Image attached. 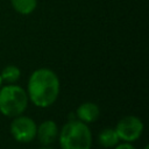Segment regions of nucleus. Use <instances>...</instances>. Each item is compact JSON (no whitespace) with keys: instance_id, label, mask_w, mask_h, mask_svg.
Instances as JSON below:
<instances>
[{"instance_id":"obj_1","label":"nucleus","mask_w":149,"mask_h":149,"mask_svg":"<svg viewBox=\"0 0 149 149\" xmlns=\"http://www.w3.org/2000/svg\"><path fill=\"white\" fill-rule=\"evenodd\" d=\"M59 93V79L50 69L35 70L28 81V95L31 102L38 107L52 105Z\"/></svg>"},{"instance_id":"obj_2","label":"nucleus","mask_w":149,"mask_h":149,"mask_svg":"<svg viewBox=\"0 0 149 149\" xmlns=\"http://www.w3.org/2000/svg\"><path fill=\"white\" fill-rule=\"evenodd\" d=\"M59 144L62 149H91V130L85 122L70 120L59 133Z\"/></svg>"},{"instance_id":"obj_3","label":"nucleus","mask_w":149,"mask_h":149,"mask_svg":"<svg viewBox=\"0 0 149 149\" xmlns=\"http://www.w3.org/2000/svg\"><path fill=\"white\" fill-rule=\"evenodd\" d=\"M28 105V94L17 85H7L0 90V112L6 116L22 114Z\"/></svg>"},{"instance_id":"obj_4","label":"nucleus","mask_w":149,"mask_h":149,"mask_svg":"<svg viewBox=\"0 0 149 149\" xmlns=\"http://www.w3.org/2000/svg\"><path fill=\"white\" fill-rule=\"evenodd\" d=\"M36 123L28 116H15L10 123V134L17 142L28 143L36 136Z\"/></svg>"},{"instance_id":"obj_5","label":"nucleus","mask_w":149,"mask_h":149,"mask_svg":"<svg viewBox=\"0 0 149 149\" xmlns=\"http://www.w3.org/2000/svg\"><path fill=\"white\" fill-rule=\"evenodd\" d=\"M115 132L119 139L126 142H133L141 136L143 132V123L139 118L134 115H128L122 118L118 122L115 127Z\"/></svg>"},{"instance_id":"obj_6","label":"nucleus","mask_w":149,"mask_h":149,"mask_svg":"<svg viewBox=\"0 0 149 149\" xmlns=\"http://www.w3.org/2000/svg\"><path fill=\"white\" fill-rule=\"evenodd\" d=\"M57 134H58L57 125L52 120L43 121L38 126L37 130H36V135H37L40 142L43 143V144H50V143H52L56 140Z\"/></svg>"},{"instance_id":"obj_7","label":"nucleus","mask_w":149,"mask_h":149,"mask_svg":"<svg viewBox=\"0 0 149 149\" xmlns=\"http://www.w3.org/2000/svg\"><path fill=\"white\" fill-rule=\"evenodd\" d=\"M78 119L85 123H90V122H94L99 115H100V111L99 107L93 104V102H84L81 104L76 112Z\"/></svg>"},{"instance_id":"obj_8","label":"nucleus","mask_w":149,"mask_h":149,"mask_svg":"<svg viewBox=\"0 0 149 149\" xmlns=\"http://www.w3.org/2000/svg\"><path fill=\"white\" fill-rule=\"evenodd\" d=\"M98 140H99V143L102 147H105V148H112V147H114V146L118 144V142H119L120 139H119L115 129H113V128H105L104 130L100 132Z\"/></svg>"},{"instance_id":"obj_9","label":"nucleus","mask_w":149,"mask_h":149,"mask_svg":"<svg viewBox=\"0 0 149 149\" xmlns=\"http://www.w3.org/2000/svg\"><path fill=\"white\" fill-rule=\"evenodd\" d=\"M13 8L22 15L31 14L37 6V0H10Z\"/></svg>"},{"instance_id":"obj_10","label":"nucleus","mask_w":149,"mask_h":149,"mask_svg":"<svg viewBox=\"0 0 149 149\" xmlns=\"http://www.w3.org/2000/svg\"><path fill=\"white\" fill-rule=\"evenodd\" d=\"M20 74H21V71L17 66L15 65H7L2 72H1V79L7 81V83H15L19 78H20Z\"/></svg>"},{"instance_id":"obj_11","label":"nucleus","mask_w":149,"mask_h":149,"mask_svg":"<svg viewBox=\"0 0 149 149\" xmlns=\"http://www.w3.org/2000/svg\"><path fill=\"white\" fill-rule=\"evenodd\" d=\"M115 149H135V147L132 146L129 142H126V143H121V144L116 146Z\"/></svg>"},{"instance_id":"obj_12","label":"nucleus","mask_w":149,"mask_h":149,"mask_svg":"<svg viewBox=\"0 0 149 149\" xmlns=\"http://www.w3.org/2000/svg\"><path fill=\"white\" fill-rule=\"evenodd\" d=\"M1 83H2V79H1V76H0V86H1Z\"/></svg>"},{"instance_id":"obj_13","label":"nucleus","mask_w":149,"mask_h":149,"mask_svg":"<svg viewBox=\"0 0 149 149\" xmlns=\"http://www.w3.org/2000/svg\"><path fill=\"white\" fill-rule=\"evenodd\" d=\"M144 149H148V146H146V147H144Z\"/></svg>"},{"instance_id":"obj_14","label":"nucleus","mask_w":149,"mask_h":149,"mask_svg":"<svg viewBox=\"0 0 149 149\" xmlns=\"http://www.w3.org/2000/svg\"><path fill=\"white\" fill-rule=\"evenodd\" d=\"M42 149H49V148H42Z\"/></svg>"}]
</instances>
